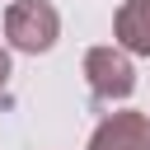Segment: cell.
Segmentation results:
<instances>
[{
    "instance_id": "1",
    "label": "cell",
    "mask_w": 150,
    "mask_h": 150,
    "mask_svg": "<svg viewBox=\"0 0 150 150\" xmlns=\"http://www.w3.org/2000/svg\"><path fill=\"white\" fill-rule=\"evenodd\" d=\"M5 38H9L14 52H28V56L52 52L56 38H61L56 5L52 0H9V9H5Z\"/></svg>"
},
{
    "instance_id": "2",
    "label": "cell",
    "mask_w": 150,
    "mask_h": 150,
    "mask_svg": "<svg viewBox=\"0 0 150 150\" xmlns=\"http://www.w3.org/2000/svg\"><path fill=\"white\" fill-rule=\"evenodd\" d=\"M84 84L98 103H122L136 89V66L127 47H89L84 52Z\"/></svg>"
},
{
    "instance_id": "3",
    "label": "cell",
    "mask_w": 150,
    "mask_h": 150,
    "mask_svg": "<svg viewBox=\"0 0 150 150\" xmlns=\"http://www.w3.org/2000/svg\"><path fill=\"white\" fill-rule=\"evenodd\" d=\"M89 150H150V117L136 112V108L108 112V117L94 127Z\"/></svg>"
},
{
    "instance_id": "4",
    "label": "cell",
    "mask_w": 150,
    "mask_h": 150,
    "mask_svg": "<svg viewBox=\"0 0 150 150\" xmlns=\"http://www.w3.org/2000/svg\"><path fill=\"white\" fill-rule=\"evenodd\" d=\"M112 38L131 56H150V0H122L112 14Z\"/></svg>"
},
{
    "instance_id": "5",
    "label": "cell",
    "mask_w": 150,
    "mask_h": 150,
    "mask_svg": "<svg viewBox=\"0 0 150 150\" xmlns=\"http://www.w3.org/2000/svg\"><path fill=\"white\" fill-rule=\"evenodd\" d=\"M5 80H9V52L0 47V89H5Z\"/></svg>"
}]
</instances>
